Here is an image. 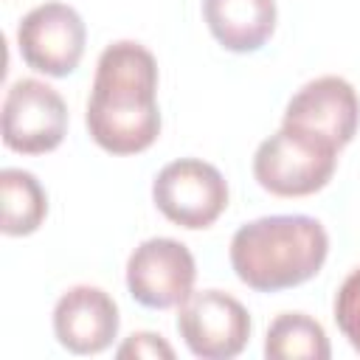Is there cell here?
I'll list each match as a JSON object with an SVG mask.
<instances>
[{"label": "cell", "mask_w": 360, "mask_h": 360, "mask_svg": "<svg viewBox=\"0 0 360 360\" xmlns=\"http://www.w3.org/2000/svg\"><path fill=\"white\" fill-rule=\"evenodd\" d=\"M84 121L110 155H138L158 141V62L149 48L118 39L101 51Z\"/></svg>", "instance_id": "6da1fadb"}, {"label": "cell", "mask_w": 360, "mask_h": 360, "mask_svg": "<svg viewBox=\"0 0 360 360\" xmlns=\"http://www.w3.org/2000/svg\"><path fill=\"white\" fill-rule=\"evenodd\" d=\"M329 233L307 214H273L245 222L231 239V267L242 284L278 292L309 281L326 262Z\"/></svg>", "instance_id": "7a4b0ae2"}, {"label": "cell", "mask_w": 360, "mask_h": 360, "mask_svg": "<svg viewBox=\"0 0 360 360\" xmlns=\"http://www.w3.org/2000/svg\"><path fill=\"white\" fill-rule=\"evenodd\" d=\"M338 166V149L284 127L264 138L253 155L256 183L276 197H307L321 191Z\"/></svg>", "instance_id": "3957f363"}, {"label": "cell", "mask_w": 360, "mask_h": 360, "mask_svg": "<svg viewBox=\"0 0 360 360\" xmlns=\"http://www.w3.org/2000/svg\"><path fill=\"white\" fill-rule=\"evenodd\" d=\"M152 200L169 222L200 231L214 225L228 208V183L214 163L180 158L155 174Z\"/></svg>", "instance_id": "277c9868"}, {"label": "cell", "mask_w": 360, "mask_h": 360, "mask_svg": "<svg viewBox=\"0 0 360 360\" xmlns=\"http://www.w3.org/2000/svg\"><path fill=\"white\" fill-rule=\"evenodd\" d=\"M177 332L194 357L231 360L250 340V315L239 298L222 290H191L177 307Z\"/></svg>", "instance_id": "5b68a950"}, {"label": "cell", "mask_w": 360, "mask_h": 360, "mask_svg": "<svg viewBox=\"0 0 360 360\" xmlns=\"http://www.w3.org/2000/svg\"><path fill=\"white\" fill-rule=\"evenodd\" d=\"M68 132L65 98L39 79H17L3 101V143L20 155L53 152Z\"/></svg>", "instance_id": "8992f818"}, {"label": "cell", "mask_w": 360, "mask_h": 360, "mask_svg": "<svg viewBox=\"0 0 360 360\" xmlns=\"http://www.w3.org/2000/svg\"><path fill=\"white\" fill-rule=\"evenodd\" d=\"M197 278V264L191 250L169 236L143 239L127 259V287L129 295L149 309L180 307Z\"/></svg>", "instance_id": "52a82bcc"}, {"label": "cell", "mask_w": 360, "mask_h": 360, "mask_svg": "<svg viewBox=\"0 0 360 360\" xmlns=\"http://www.w3.org/2000/svg\"><path fill=\"white\" fill-rule=\"evenodd\" d=\"M87 28L68 3H42L17 25V45L28 68L45 76H68L79 68Z\"/></svg>", "instance_id": "ba28073f"}, {"label": "cell", "mask_w": 360, "mask_h": 360, "mask_svg": "<svg viewBox=\"0 0 360 360\" xmlns=\"http://www.w3.org/2000/svg\"><path fill=\"white\" fill-rule=\"evenodd\" d=\"M281 124L307 132L340 152L357 132L360 98L343 76H318L287 101Z\"/></svg>", "instance_id": "9c48e42d"}, {"label": "cell", "mask_w": 360, "mask_h": 360, "mask_svg": "<svg viewBox=\"0 0 360 360\" xmlns=\"http://www.w3.org/2000/svg\"><path fill=\"white\" fill-rule=\"evenodd\" d=\"M118 307L110 292L76 284L53 307V335L73 354H98L118 335Z\"/></svg>", "instance_id": "30bf717a"}, {"label": "cell", "mask_w": 360, "mask_h": 360, "mask_svg": "<svg viewBox=\"0 0 360 360\" xmlns=\"http://www.w3.org/2000/svg\"><path fill=\"white\" fill-rule=\"evenodd\" d=\"M202 17L225 51L250 53L276 31V0H202Z\"/></svg>", "instance_id": "8fae6325"}, {"label": "cell", "mask_w": 360, "mask_h": 360, "mask_svg": "<svg viewBox=\"0 0 360 360\" xmlns=\"http://www.w3.org/2000/svg\"><path fill=\"white\" fill-rule=\"evenodd\" d=\"M0 200H3L0 231L6 236L34 233L48 214V194L39 186V180L25 169L8 166L0 172Z\"/></svg>", "instance_id": "7c38bea8"}, {"label": "cell", "mask_w": 360, "mask_h": 360, "mask_svg": "<svg viewBox=\"0 0 360 360\" xmlns=\"http://www.w3.org/2000/svg\"><path fill=\"white\" fill-rule=\"evenodd\" d=\"M264 354L270 360H329L332 346L315 318L307 312H281L267 326Z\"/></svg>", "instance_id": "4fadbf2b"}, {"label": "cell", "mask_w": 360, "mask_h": 360, "mask_svg": "<svg viewBox=\"0 0 360 360\" xmlns=\"http://www.w3.org/2000/svg\"><path fill=\"white\" fill-rule=\"evenodd\" d=\"M335 321L352 349L360 352V267L352 270L335 292Z\"/></svg>", "instance_id": "5bb4252c"}, {"label": "cell", "mask_w": 360, "mask_h": 360, "mask_svg": "<svg viewBox=\"0 0 360 360\" xmlns=\"http://www.w3.org/2000/svg\"><path fill=\"white\" fill-rule=\"evenodd\" d=\"M115 354L121 360H127V357H166V360H172L174 357V349L160 335H155V332H132L118 346Z\"/></svg>", "instance_id": "9a60e30c"}]
</instances>
